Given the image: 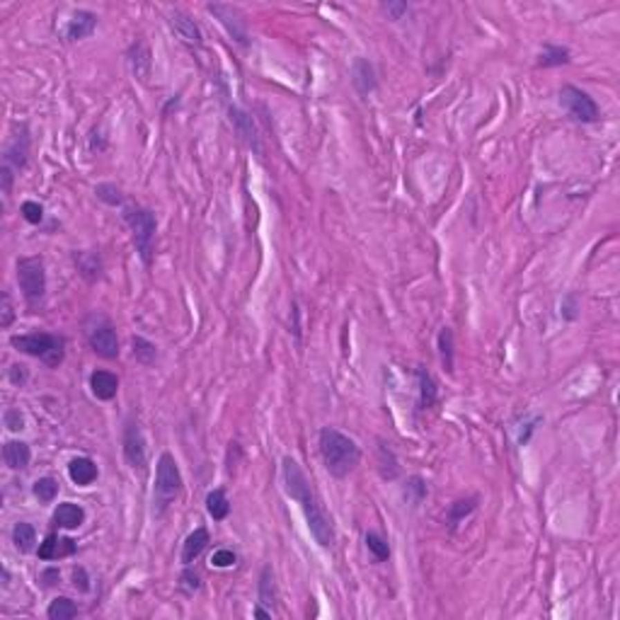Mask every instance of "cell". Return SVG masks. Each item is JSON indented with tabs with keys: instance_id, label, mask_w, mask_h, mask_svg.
<instances>
[{
	"instance_id": "2",
	"label": "cell",
	"mask_w": 620,
	"mask_h": 620,
	"mask_svg": "<svg viewBox=\"0 0 620 620\" xmlns=\"http://www.w3.org/2000/svg\"><path fill=\"white\" fill-rule=\"evenodd\" d=\"M320 455L332 477H347L361 460V448L347 434L332 429V426H325L320 431Z\"/></svg>"
},
{
	"instance_id": "40",
	"label": "cell",
	"mask_w": 620,
	"mask_h": 620,
	"mask_svg": "<svg viewBox=\"0 0 620 620\" xmlns=\"http://www.w3.org/2000/svg\"><path fill=\"white\" fill-rule=\"evenodd\" d=\"M3 419H5V426H8L10 431H22L24 429V417L19 414V410H8Z\"/></svg>"
},
{
	"instance_id": "39",
	"label": "cell",
	"mask_w": 620,
	"mask_h": 620,
	"mask_svg": "<svg viewBox=\"0 0 620 620\" xmlns=\"http://www.w3.org/2000/svg\"><path fill=\"white\" fill-rule=\"evenodd\" d=\"M0 327H10L15 320V310H12V300H10V293L5 291L3 293V310H0Z\"/></svg>"
},
{
	"instance_id": "25",
	"label": "cell",
	"mask_w": 620,
	"mask_h": 620,
	"mask_svg": "<svg viewBox=\"0 0 620 620\" xmlns=\"http://www.w3.org/2000/svg\"><path fill=\"white\" fill-rule=\"evenodd\" d=\"M12 542L19 552H32L34 542H37V533H34V528L27 521H19L12 528Z\"/></svg>"
},
{
	"instance_id": "32",
	"label": "cell",
	"mask_w": 620,
	"mask_h": 620,
	"mask_svg": "<svg viewBox=\"0 0 620 620\" xmlns=\"http://www.w3.org/2000/svg\"><path fill=\"white\" fill-rule=\"evenodd\" d=\"M32 492H34V497H37L39 502L48 504V502H53V499H56V494H58V482H56V480H53V477H39L37 482H34Z\"/></svg>"
},
{
	"instance_id": "4",
	"label": "cell",
	"mask_w": 620,
	"mask_h": 620,
	"mask_svg": "<svg viewBox=\"0 0 620 620\" xmlns=\"http://www.w3.org/2000/svg\"><path fill=\"white\" fill-rule=\"evenodd\" d=\"M124 221L129 223L131 232H134V242H136V252L140 255V259L145 264L153 262V237H155V213L148 211L143 206H126L124 208Z\"/></svg>"
},
{
	"instance_id": "36",
	"label": "cell",
	"mask_w": 620,
	"mask_h": 620,
	"mask_svg": "<svg viewBox=\"0 0 620 620\" xmlns=\"http://www.w3.org/2000/svg\"><path fill=\"white\" fill-rule=\"evenodd\" d=\"M95 194H97V199H100V201L109 203V206H119V203H121V192L114 187V184H97Z\"/></svg>"
},
{
	"instance_id": "43",
	"label": "cell",
	"mask_w": 620,
	"mask_h": 620,
	"mask_svg": "<svg viewBox=\"0 0 620 620\" xmlns=\"http://www.w3.org/2000/svg\"><path fill=\"white\" fill-rule=\"evenodd\" d=\"M10 381H12L15 385H24V381H27V366H22V363L10 366Z\"/></svg>"
},
{
	"instance_id": "8",
	"label": "cell",
	"mask_w": 620,
	"mask_h": 620,
	"mask_svg": "<svg viewBox=\"0 0 620 620\" xmlns=\"http://www.w3.org/2000/svg\"><path fill=\"white\" fill-rule=\"evenodd\" d=\"M182 489V475L174 463L172 453H163L158 458V473H155V497L158 504H167L170 499H174Z\"/></svg>"
},
{
	"instance_id": "3",
	"label": "cell",
	"mask_w": 620,
	"mask_h": 620,
	"mask_svg": "<svg viewBox=\"0 0 620 620\" xmlns=\"http://www.w3.org/2000/svg\"><path fill=\"white\" fill-rule=\"evenodd\" d=\"M17 352L29 354V356L42 358L46 366H58L66 356V339L58 337V334H48V332H32V334H19V337L10 339Z\"/></svg>"
},
{
	"instance_id": "21",
	"label": "cell",
	"mask_w": 620,
	"mask_h": 620,
	"mask_svg": "<svg viewBox=\"0 0 620 620\" xmlns=\"http://www.w3.org/2000/svg\"><path fill=\"white\" fill-rule=\"evenodd\" d=\"M82 521H85V509L73 502L58 504L56 511H53V523L61 528H78Z\"/></svg>"
},
{
	"instance_id": "45",
	"label": "cell",
	"mask_w": 620,
	"mask_h": 620,
	"mask_svg": "<svg viewBox=\"0 0 620 620\" xmlns=\"http://www.w3.org/2000/svg\"><path fill=\"white\" fill-rule=\"evenodd\" d=\"M58 579H61V572H58L56 567H48V569L42 572V584L44 586H53Z\"/></svg>"
},
{
	"instance_id": "1",
	"label": "cell",
	"mask_w": 620,
	"mask_h": 620,
	"mask_svg": "<svg viewBox=\"0 0 620 620\" xmlns=\"http://www.w3.org/2000/svg\"><path fill=\"white\" fill-rule=\"evenodd\" d=\"M281 477H284V489L293 502L300 504L305 513V521H308V528L313 533L315 542L320 547H332L334 545V528L329 516L325 513L320 499L315 497L313 487H310V480L305 477L303 468L298 465V460H293L291 455H286L281 460Z\"/></svg>"
},
{
	"instance_id": "46",
	"label": "cell",
	"mask_w": 620,
	"mask_h": 620,
	"mask_svg": "<svg viewBox=\"0 0 620 620\" xmlns=\"http://www.w3.org/2000/svg\"><path fill=\"white\" fill-rule=\"evenodd\" d=\"M562 315L567 320H574L576 318V303H574V295H567L565 303H562Z\"/></svg>"
},
{
	"instance_id": "14",
	"label": "cell",
	"mask_w": 620,
	"mask_h": 620,
	"mask_svg": "<svg viewBox=\"0 0 620 620\" xmlns=\"http://www.w3.org/2000/svg\"><path fill=\"white\" fill-rule=\"evenodd\" d=\"M97 465L92 458H87V455H80V458H73L71 463H68V477L73 480L75 484H80V487H87V484H92L97 480Z\"/></svg>"
},
{
	"instance_id": "34",
	"label": "cell",
	"mask_w": 620,
	"mask_h": 620,
	"mask_svg": "<svg viewBox=\"0 0 620 620\" xmlns=\"http://www.w3.org/2000/svg\"><path fill=\"white\" fill-rule=\"evenodd\" d=\"M366 547L373 552V557H376V560H381V562L390 557V547H388V542L383 540L378 533H366Z\"/></svg>"
},
{
	"instance_id": "12",
	"label": "cell",
	"mask_w": 620,
	"mask_h": 620,
	"mask_svg": "<svg viewBox=\"0 0 620 620\" xmlns=\"http://www.w3.org/2000/svg\"><path fill=\"white\" fill-rule=\"evenodd\" d=\"M228 114H230V124H232V129H235V134L240 136L250 148L259 150V134H257V126H255V121H252V116L247 114V111H242L240 107H230Z\"/></svg>"
},
{
	"instance_id": "33",
	"label": "cell",
	"mask_w": 620,
	"mask_h": 620,
	"mask_svg": "<svg viewBox=\"0 0 620 620\" xmlns=\"http://www.w3.org/2000/svg\"><path fill=\"white\" fill-rule=\"evenodd\" d=\"M475 507H477V499L470 497V499H460V502L450 504V511H448V526L453 528L458 521H463L468 513L475 511Z\"/></svg>"
},
{
	"instance_id": "11",
	"label": "cell",
	"mask_w": 620,
	"mask_h": 620,
	"mask_svg": "<svg viewBox=\"0 0 620 620\" xmlns=\"http://www.w3.org/2000/svg\"><path fill=\"white\" fill-rule=\"evenodd\" d=\"M95 27H97V15L90 12V10H78V12H73V17L68 19L63 37H66V42H78V39L90 37V34L95 32Z\"/></svg>"
},
{
	"instance_id": "23",
	"label": "cell",
	"mask_w": 620,
	"mask_h": 620,
	"mask_svg": "<svg viewBox=\"0 0 620 620\" xmlns=\"http://www.w3.org/2000/svg\"><path fill=\"white\" fill-rule=\"evenodd\" d=\"M206 511H208V516H211L213 521H223V518L228 516V511H230V502H228V497H226L223 489H211V492L206 494Z\"/></svg>"
},
{
	"instance_id": "29",
	"label": "cell",
	"mask_w": 620,
	"mask_h": 620,
	"mask_svg": "<svg viewBox=\"0 0 620 620\" xmlns=\"http://www.w3.org/2000/svg\"><path fill=\"white\" fill-rule=\"evenodd\" d=\"M259 603L264 605H274L276 603V584H274V572L271 567H264L259 576Z\"/></svg>"
},
{
	"instance_id": "37",
	"label": "cell",
	"mask_w": 620,
	"mask_h": 620,
	"mask_svg": "<svg viewBox=\"0 0 620 620\" xmlns=\"http://www.w3.org/2000/svg\"><path fill=\"white\" fill-rule=\"evenodd\" d=\"M237 562V555L232 550H228V547H221V550H216L211 555V565L218 567V569H226V567H232Z\"/></svg>"
},
{
	"instance_id": "35",
	"label": "cell",
	"mask_w": 620,
	"mask_h": 620,
	"mask_svg": "<svg viewBox=\"0 0 620 620\" xmlns=\"http://www.w3.org/2000/svg\"><path fill=\"white\" fill-rule=\"evenodd\" d=\"M405 497L410 499L412 504H419L421 499L426 497V482L421 477H410L405 487Z\"/></svg>"
},
{
	"instance_id": "22",
	"label": "cell",
	"mask_w": 620,
	"mask_h": 620,
	"mask_svg": "<svg viewBox=\"0 0 620 620\" xmlns=\"http://www.w3.org/2000/svg\"><path fill=\"white\" fill-rule=\"evenodd\" d=\"M354 75V85L361 95H368V92L376 90V73H373V66L366 61V58H356L352 68Z\"/></svg>"
},
{
	"instance_id": "48",
	"label": "cell",
	"mask_w": 620,
	"mask_h": 620,
	"mask_svg": "<svg viewBox=\"0 0 620 620\" xmlns=\"http://www.w3.org/2000/svg\"><path fill=\"white\" fill-rule=\"evenodd\" d=\"M255 615H257V618H269V615H271V613H266V610L257 608V610H255Z\"/></svg>"
},
{
	"instance_id": "16",
	"label": "cell",
	"mask_w": 620,
	"mask_h": 620,
	"mask_svg": "<svg viewBox=\"0 0 620 620\" xmlns=\"http://www.w3.org/2000/svg\"><path fill=\"white\" fill-rule=\"evenodd\" d=\"M27 155H29V138H27V129H22V134H17L8 143L3 158H5V165H12L15 170H22L27 165Z\"/></svg>"
},
{
	"instance_id": "31",
	"label": "cell",
	"mask_w": 620,
	"mask_h": 620,
	"mask_svg": "<svg viewBox=\"0 0 620 620\" xmlns=\"http://www.w3.org/2000/svg\"><path fill=\"white\" fill-rule=\"evenodd\" d=\"M569 63V51L565 46H545V51L538 58V66L552 68V66H565Z\"/></svg>"
},
{
	"instance_id": "28",
	"label": "cell",
	"mask_w": 620,
	"mask_h": 620,
	"mask_svg": "<svg viewBox=\"0 0 620 620\" xmlns=\"http://www.w3.org/2000/svg\"><path fill=\"white\" fill-rule=\"evenodd\" d=\"M439 354H441V363H444V368L448 373H453V329L450 327H444L439 332Z\"/></svg>"
},
{
	"instance_id": "18",
	"label": "cell",
	"mask_w": 620,
	"mask_h": 620,
	"mask_svg": "<svg viewBox=\"0 0 620 620\" xmlns=\"http://www.w3.org/2000/svg\"><path fill=\"white\" fill-rule=\"evenodd\" d=\"M3 458L10 470H24L29 465V458H32V450L24 441H8L3 446Z\"/></svg>"
},
{
	"instance_id": "17",
	"label": "cell",
	"mask_w": 620,
	"mask_h": 620,
	"mask_svg": "<svg viewBox=\"0 0 620 620\" xmlns=\"http://www.w3.org/2000/svg\"><path fill=\"white\" fill-rule=\"evenodd\" d=\"M90 390L97 400H111L119 390V378L111 371H95L90 376Z\"/></svg>"
},
{
	"instance_id": "7",
	"label": "cell",
	"mask_w": 620,
	"mask_h": 620,
	"mask_svg": "<svg viewBox=\"0 0 620 620\" xmlns=\"http://www.w3.org/2000/svg\"><path fill=\"white\" fill-rule=\"evenodd\" d=\"M560 104L567 109V114L581 124H594L599 121V104L589 92L579 90L574 85H565L560 90Z\"/></svg>"
},
{
	"instance_id": "9",
	"label": "cell",
	"mask_w": 620,
	"mask_h": 620,
	"mask_svg": "<svg viewBox=\"0 0 620 620\" xmlns=\"http://www.w3.org/2000/svg\"><path fill=\"white\" fill-rule=\"evenodd\" d=\"M206 10L211 15H216L218 22L226 27V32L230 34L232 42H237L240 46H247L250 37H247V27H245V19H242L240 10L232 8V5H223V3H211Z\"/></svg>"
},
{
	"instance_id": "13",
	"label": "cell",
	"mask_w": 620,
	"mask_h": 620,
	"mask_svg": "<svg viewBox=\"0 0 620 620\" xmlns=\"http://www.w3.org/2000/svg\"><path fill=\"white\" fill-rule=\"evenodd\" d=\"M170 27L177 32V37L184 44H189V46H201V29L197 27V22L189 15L179 12V10L170 12Z\"/></svg>"
},
{
	"instance_id": "47",
	"label": "cell",
	"mask_w": 620,
	"mask_h": 620,
	"mask_svg": "<svg viewBox=\"0 0 620 620\" xmlns=\"http://www.w3.org/2000/svg\"><path fill=\"white\" fill-rule=\"evenodd\" d=\"M0 179H3V194L8 197L10 187H12V170H10V165H3V170H0Z\"/></svg>"
},
{
	"instance_id": "20",
	"label": "cell",
	"mask_w": 620,
	"mask_h": 620,
	"mask_svg": "<svg viewBox=\"0 0 620 620\" xmlns=\"http://www.w3.org/2000/svg\"><path fill=\"white\" fill-rule=\"evenodd\" d=\"M376 463H378V473H381L383 480H395L400 475V463H397L392 448L385 444V441H378L376 448Z\"/></svg>"
},
{
	"instance_id": "26",
	"label": "cell",
	"mask_w": 620,
	"mask_h": 620,
	"mask_svg": "<svg viewBox=\"0 0 620 620\" xmlns=\"http://www.w3.org/2000/svg\"><path fill=\"white\" fill-rule=\"evenodd\" d=\"M131 352H134V358L143 366H150V363L158 358V349H155L153 342H148L145 337H131Z\"/></svg>"
},
{
	"instance_id": "6",
	"label": "cell",
	"mask_w": 620,
	"mask_h": 620,
	"mask_svg": "<svg viewBox=\"0 0 620 620\" xmlns=\"http://www.w3.org/2000/svg\"><path fill=\"white\" fill-rule=\"evenodd\" d=\"M85 334L97 356L109 358V361L119 356V337H116L114 327L104 315H90L85 325Z\"/></svg>"
},
{
	"instance_id": "41",
	"label": "cell",
	"mask_w": 620,
	"mask_h": 620,
	"mask_svg": "<svg viewBox=\"0 0 620 620\" xmlns=\"http://www.w3.org/2000/svg\"><path fill=\"white\" fill-rule=\"evenodd\" d=\"M179 586H182V591H187V594H194V591H199L201 581H199V574H197V572H184V574H182V581H179Z\"/></svg>"
},
{
	"instance_id": "27",
	"label": "cell",
	"mask_w": 620,
	"mask_h": 620,
	"mask_svg": "<svg viewBox=\"0 0 620 620\" xmlns=\"http://www.w3.org/2000/svg\"><path fill=\"white\" fill-rule=\"evenodd\" d=\"M46 615L51 620H71L78 615V605L73 603L68 596H58V599H53L51 605L46 608Z\"/></svg>"
},
{
	"instance_id": "10",
	"label": "cell",
	"mask_w": 620,
	"mask_h": 620,
	"mask_svg": "<svg viewBox=\"0 0 620 620\" xmlns=\"http://www.w3.org/2000/svg\"><path fill=\"white\" fill-rule=\"evenodd\" d=\"M124 458L134 470L145 473V465H148V458H145V441H143V431H140V426L136 424V421H129V424H126Z\"/></svg>"
},
{
	"instance_id": "30",
	"label": "cell",
	"mask_w": 620,
	"mask_h": 620,
	"mask_svg": "<svg viewBox=\"0 0 620 620\" xmlns=\"http://www.w3.org/2000/svg\"><path fill=\"white\" fill-rule=\"evenodd\" d=\"M417 378H419V405L424 407H431L436 402V383L434 378L429 376L426 371H417Z\"/></svg>"
},
{
	"instance_id": "19",
	"label": "cell",
	"mask_w": 620,
	"mask_h": 620,
	"mask_svg": "<svg viewBox=\"0 0 620 620\" xmlns=\"http://www.w3.org/2000/svg\"><path fill=\"white\" fill-rule=\"evenodd\" d=\"M208 540H211V538H208L206 528H197V531L189 533L187 540H184V545H182V565H187V567L192 565V562L206 550Z\"/></svg>"
},
{
	"instance_id": "44",
	"label": "cell",
	"mask_w": 620,
	"mask_h": 620,
	"mask_svg": "<svg viewBox=\"0 0 620 620\" xmlns=\"http://www.w3.org/2000/svg\"><path fill=\"white\" fill-rule=\"evenodd\" d=\"M383 10L390 15V19H400L402 12H407V5L405 3H385L383 5Z\"/></svg>"
},
{
	"instance_id": "42",
	"label": "cell",
	"mask_w": 620,
	"mask_h": 620,
	"mask_svg": "<svg viewBox=\"0 0 620 620\" xmlns=\"http://www.w3.org/2000/svg\"><path fill=\"white\" fill-rule=\"evenodd\" d=\"M73 586H75L78 591H90V579H87V572L82 569V567L73 569Z\"/></svg>"
},
{
	"instance_id": "5",
	"label": "cell",
	"mask_w": 620,
	"mask_h": 620,
	"mask_svg": "<svg viewBox=\"0 0 620 620\" xmlns=\"http://www.w3.org/2000/svg\"><path fill=\"white\" fill-rule=\"evenodd\" d=\"M17 284L24 300L32 308L42 305L44 295H46V271H44L42 257H22V259H17Z\"/></svg>"
},
{
	"instance_id": "24",
	"label": "cell",
	"mask_w": 620,
	"mask_h": 620,
	"mask_svg": "<svg viewBox=\"0 0 620 620\" xmlns=\"http://www.w3.org/2000/svg\"><path fill=\"white\" fill-rule=\"evenodd\" d=\"M131 71H134L136 78H140V80H145L148 78V71H150V53L148 48H145L143 42L134 44L131 46Z\"/></svg>"
},
{
	"instance_id": "38",
	"label": "cell",
	"mask_w": 620,
	"mask_h": 620,
	"mask_svg": "<svg viewBox=\"0 0 620 620\" xmlns=\"http://www.w3.org/2000/svg\"><path fill=\"white\" fill-rule=\"evenodd\" d=\"M22 216H24V221L34 223V226H37V223H42V218H44V208H42V203H37V201H24V203H22Z\"/></svg>"
},
{
	"instance_id": "15",
	"label": "cell",
	"mask_w": 620,
	"mask_h": 620,
	"mask_svg": "<svg viewBox=\"0 0 620 620\" xmlns=\"http://www.w3.org/2000/svg\"><path fill=\"white\" fill-rule=\"evenodd\" d=\"M73 552H75V542L71 538L61 536H46L42 545H39V557L42 560H58V557H68Z\"/></svg>"
}]
</instances>
